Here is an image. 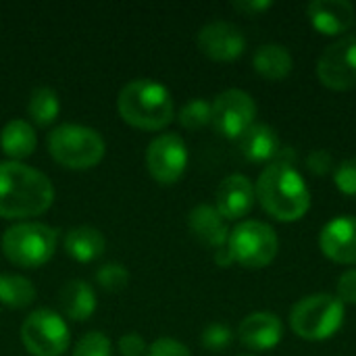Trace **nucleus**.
I'll return each instance as SVG.
<instances>
[{
  "mask_svg": "<svg viewBox=\"0 0 356 356\" xmlns=\"http://www.w3.org/2000/svg\"><path fill=\"white\" fill-rule=\"evenodd\" d=\"M54 202L52 181L19 161L0 163V217L29 219L46 213Z\"/></svg>",
  "mask_w": 356,
  "mask_h": 356,
  "instance_id": "1",
  "label": "nucleus"
},
{
  "mask_svg": "<svg viewBox=\"0 0 356 356\" xmlns=\"http://www.w3.org/2000/svg\"><path fill=\"white\" fill-rule=\"evenodd\" d=\"M254 190L263 211L282 223L300 221L311 209V190L296 167L269 163L261 171Z\"/></svg>",
  "mask_w": 356,
  "mask_h": 356,
  "instance_id": "2",
  "label": "nucleus"
},
{
  "mask_svg": "<svg viewBox=\"0 0 356 356\" xmlns=\"http://www.w3.org/2000/svg\"><path fill=\"white\" fill-rule=\"evenodd\" d=\"M117 108L123 121L138 129L159 131L173 121L171 92L154 79L129 81L119 92Z\"/></svg>",
  "mask_w": 356,
  "mask_h": 356,
  "instance_id": "3",
  "label": "nucleus"
},
{
  "mask_svg": "<svg viewBox=\"0 0 356 356\" xmlns=\"http://www.w3.org/2000/svg\"><path fill=\"white\" fill-rule=\"evenodd\" d=\"M346 317V307L334 294H311L300 298L290 311L292 332L309 342L334 338Z\"/></svg>",
  "mask_w": 356,
  "mask_h": 356,
  "instance_id": "4",
  "label": "nucleus"
},
{
  "mask_svg": "<svg viewBox=\"0 0 356 356\" xmlns=\"http://www.w3.org/2000/svg\"><path fill=\"white\" fill-rule=\"evenodd\" d=\"M104 150L102 136L86 125L65 123L48 136L50 156L67 169H92L102 161Z\"/></svg>",
  "mask_w": 356,
  "mask_h": 356,
  "instance_id": "5",
  "label": "nucleus"
},
{
  "mask_svg": "<svg viewBox=\"0 0 356 356\" xmlns=\"http://www.w3.org/2000/svg\"><path fill=\"white\" fill-rule=\"evenodd\" d=\"M58 242V232L44 223L25 221L8 227L2 236V252L4 257L23 269H38L46 265Z\"/></svg>",
  "mask_w": 356,
  "mask_h": 356,
  "instance_id": "6",
  "label": "nucleus"
},
{
  "mask_svg": "<svg viewBox=\"0 0 356 356\" xmlns=\"http://www.w3.org/2000/svg\"><path fill=\"white\" fill-rule=\"evenodd\" d=\"M227 248L238 265L246 269H263L277 257L280 238L271 225L250 219L238 223L229 232Z\"/></svg>",
  "mask_w": 356,
  "mask_h": 356,
  "instance_id": "7",
  "label": "nucleus"
},
{
  "mask_svg": "<svg viewBox=\"0 0 356 356\" xmlns=\"http://www.w3.org/2000/svg\"><path fill=\"white\" fill-rule=\"evenodd\" d=\"M69 327L65 319L48 309H38L21 325V342L33 356H60L69 348Z\"/></svg>",
  "mask_w": 356,
  "mask_h": 356,
  "instance_id": "8",
  "label": "nucleus"
},
{
  "mask_svg": "<svg viewBox=\"0 0 356 356\" xmlns=\"http://www.w3.org/2000/svg\"><path fill=\"white\" fill-rule=\"evenodd\" d=\"M213 117L211 123L217 134L229 140H238L250 125H254L257 117V102L244 90H225L213 102Z\"/></svg>",
  "mask_w": 356,
  "mask_h": 356,
  "instance_id": "9",
  "label": "nucleus"
},
{
  "mask_svg": "<svg viewBox=\"0 0 356 356\" xmlns=\"http://www.w3.org/2000/svg\"><path fill=\"white\" fill-rule=\"evenodd\" d=\"M317 77L334 92L356 88V35H342L321 52L317 60Z\"/></svg>",
  "mask_w": 356,
  "mask_h": 356,
  "instance_id": "10",
  "label": "nucleus"
},
{
  "mask_svg": "<svg viewBox=\"0 0 356 356\" xmlns=\"http://www.w3.org/2000/svg\"><path fill=\"white\" fill-rule=\"evenodd\" d=\"M188 167V146L177 134H161L146 148V169L161 186L175 184Z\"/></svg>",
  "mask_w": 356,
  "mask_h": 356,
  "instance_id": "11",
  "label": "nucleus"
},
{
  "mask_svg": "<svg viewBox=\"0 0 356 356\" xmlns=\"http://www.w3.org/2000/svg\"><path fill=\"white\" fill-rule=\"evenodd\" d=\"M198 48L204 56L219 60V63H229L236 60L244 54L246 50V35L244 31L229 23V21H213L207 23L198 31Z\"/></svg>",
  "mask_w": 356,
  "mask_h": 356,
  "instance_id": "12",
  "label": "nucleus"
},
{
  "mask_svg": "<svg viewBox=\"0 0 356 356\" xmlns=\"http://www.w3.org/2000/svg\"><path fill=\"white\" fill-rule=\"evenodd\" d=\"M319 248L334 263L356 265V215L327 221L319 234Z\"/></svg>",
  "mask_w": 356,
  "mask_h": 356,
  "instance_id": "13",
  "label": "nucleus"
},
{
  "mask_svg": "<svg viewBox=\"0 0 356 356\" xmlns=\"http://www.w3.org/2000/svg\"><path fill=\"white\" fill-rule=\"evenodd\" d=\"M215 200V209L225 221H240L252 211L257 202V190L246 175L234 173L219 184Z\"/></svg>",
  "mask_w": 356,
  "mask_h": 356,
  "instance_id": "14",
  "label": "nucleus"
},
{
  "mask_svg": "<svg viewBox=\"0 0 356 356\" xmlns=\"http://www.w3.org/2000/svg\"><path fill=\"white\" fill-rule=\"evenodd\" d=\"M238 336H240V342L248 350L269 353L282 342L284 325L277 315L259 311V313H250L248 317H244V321L238 327Z\"/></svg>",
  "mask_w": 356,
  "mask_h": 356,
  "instance_id": "15",
  "label": "nucleus"
},
{
  "mask_svg": "<svg viewBox=\"0 0 356 356\" xmlns=\"http://www.w3.org/2000/svg\"><path fill=\"white\" fill-rule=\"evenodd\" d=\"M311 25L323 35L346 33L355 23V6L348 0H313L307 6Z\"/></svg>",
  "mask_w": 356,
  "mask_h": 356,
  "instance_id": "16",
  "label": "nucleus"
},
{
  "mask_svg": "<svg viewBox=\"0 0 356 356\" xmlns=\"http://www.w3.org/2000/svg\"><path fill=\"white\" fill-rule=\"evenodd\" d=\"M240 152L250 163H273L277 152L282 150V142L277 131L267 123H254L250 125L240 138H238Z\"/></svg>",
  "mask_w": 356,
  "mask_h": 356,
  "instance_id": "17",
  "label": "nucleus"
},
{
  "mask_svg": "<svg viewBox=\"0 0 356 356\" xmlns=\"http://www.w3.org/2000/svg\"><path fill=\"white\" fill-rule=\"evenodd\" d=\"M188 225H190V232L194 234V238L200 240L204 246H211L217 250L227 244V238H229L227 221L211 204L194 207L188 217Z\"/></svg>",
  "mask_w": 356,
  "mask_h": 356,
  "instance_id": "18",
  "label": "nucleus"
},
{
  "mask_svg": "<svg viewBox=\"0 0 356 356\" xmlns=\"http://www.w3.org/2000/svg\"><path fill=\"white\" fill-rule=\"evenodd\" d=\"M252 67L261 77L269 81H282L292 73L294 58L290 50L282 44H263L252 56Z\"/></svg>",
  "mask_w": 356,
  "mask_h": 356,
  "instance_id": "19",
  "label": "nucleus"
},
{
  "mask_svg": "<svg viewBox=\"0 0 356 356\" xmlns=\"http://www.w3.org/2000/svg\"><path fill=\"white\" fill-rule=\"evenodd\" d=\"M104 246H106V242H104L102 232L92 225L73 227V229H69V234L65 238V250L77 263L96 261L98 257H102Z\"/></svg>",
  "mask_w": 356,
  "mask_h": 356,
  "instance_id": "20",
  "label": "nucleus"
},
{
  "mask_svg": "<svg viewBox=\"0 0 356 356\" xmlns=\"http://www.w3.org/2000/svg\"><path fill=\"white\" fill-rule=\"evenodd\" d=\"M60 309L73 321H86L96 311V292L90 284L73 280L60 290Z\"/></svg>",
  "mask_w": 356,
  "mask_h": 356,
  "instance_id": "21",
  "label": "nucleus"
},
{
  "mask_svg": "<svg viewBox=\"0 0 356 356\" xmlns=\"http://www.w3.org/2000/svg\"><path fill=\"white\" fill-rule=\"evenodd\" d=\"M0 146H2V152L15 161L27 159L35 150V131L27 121L13 119L4 125L0 134Z\"/></svg>",
  "mask_w": 356,
  "mask_h": 356,
  "instance_id": "22",
  "label": "nucleus"
},
{
  "mask_svg": "<svg viewBox=\"0 0 356 356\" xmlns=\"http://www.w3.org/2000/svg\"><path fill=\"white\" fill-rule=\"evenodd\" d=\"M35 300L33 284L23 275H0V302L10 309H25Z\"/></svg>",
  "mask_w": 356,
  "mask_h": 356,
  "instance_id": "23",
  "label": "nucleus"
},
{
  "mask_svg": "<svg viewBox=\"0 0 356 356\" xmlns=\"http://www.w3.org/2000/svg\"><path fill=\"white\" fill-rule=\"evenodd\" d=\"M58 113H60V102L52 88L42 86L31 92V98L27 104V115L33 119V123L46 127L56 121Z\"/></svg>",
  "mask_w": 356,
  "mask_h": 356,
  "instance_id": "24",
  "label": "nucleus"
},
{
  "mask_svg": "<svg viewBox=\"0 0 356 356\" xmlns=\"http://www.w3.org/2000/svg\"><path fill=\"white\" fill-rule=\"evenodd\" d=\"M213 117V108L211 102H207L204 98H192L190 102H186L177 115V121L186 127V129H200L204 125L211 123Z\"/></svg>",
  "mask_w": 356,
  "mask_h": 356,
  "instance_id": "25",
  "label": "nucleus"
},
{
  "mask_svg": "<svg viewBox=\"0 0 356 356\" xmlns=\"http://www.w3.org/2000/svg\"><path fill=\"white\" fill-rule=\"evenodd\" d=\"M73 356H113V344L106 334L90 332L77 342Z\"/></svg>",
  "mask_w": 356,
  "mask_h": 356,
  "instance_id": "26",
  "label": "nucleus"
},
{
  "mask_svg": "<svg viewBox=\"0 0 356 356\" xmlns=\"http://www.w3.org/2000/svg\"><path fill=\"white\" fill-rule=\"evenodd\" d=\"M96 282L106 292H121L129 282V271L119 263H108L96 271Z\"/></svg>",
  "mask_w": 356,
  "mask_h": 356,
  "instance_id": "27",
  "label": "nucleus"
},
{
  "mask_svg": "<svg viewBox=\"0 0 356 356\" xmlns=\"http://www.w3.org/2000/svg\"><path fill=\"white\" fill-rule=\"evenodd\" d=\"M200 340H202V346H204L207 350H211V353H221V350H225V348L232 344L234 332H232L227 325H223V323H211L209 327H204Z\"/></svg>",
  "mask_w": 356,
  "mask_h": 356,
  "instance_id": "28",
  "label": "nucleus"
},
{
  "mask_svg": "<svg viewBox=\"0 0 356 356\" xmlns=\"http://www.w3.org/2000/svg\"><path fill=\"white\" fill-rule=\"evenodd\" d=\"M334 184L338 192H342L344 196L356 198V156L346 159L334 167Z\"/></svg>",
  "mask_w": 356,
  "mask_h": 356,
  "instance_id": "29",
  "label": "nucleus"
},
{
  "mask_svg": "<svg viewBox=\"0 0 356 356\" xmlns=\"http://www.w3.org/2000/svg\"><path fill=\"white\" fill-rule=\"evenodd\" d=\"M146 356H192L188 346H184L181 342L173 340V338H159L150 344V348L146 350Z\"/></svg>",
  "mask_w": 356,
  "mask_h": 356,
  "instance_id": "30",
  "label": "nucleus"
},
{
  "mask_svg": "<svg viewBox=\"0 0 356 356\" xmlns=\"http://www.w3.org/2000/svg\"><path fill=\"white\" fill-rule=\"evenodd\" d=\"M336 296L342 305H356V269H348L338 277Z\"/></svg>",
  "mask_w": 356,
  "mask_h": 356,
  "instance_id": "31",
  "label": "nucleus"
},
{
  "mask_svg": "<svg viewBox=\"0 0 356 356\" xmlns=\"http://www.w3.org/2000/svg\"><path fill=\"white\" fill-rule=\"evenodd\" d=\"M334 156L330 150H313L309 156H307V169L313 173V175H327L330 171H334Z\"/></svg>",
  "mask_w": 356,
  "mask_h": 356,
  "instance_id": "32",
  "label": "nucleus"
},
{
  "mask_svg": "<svg viewBox=\"0 0 356 356\" xmlns=\"http://www.w3.org/2000/svg\"><path fill=\"white\" fill-rule=\"evenodd\" d=\"M146 350H148L146 340L136 332L125 334L119 340V353L123 356H146Z\"/></svg>",
  "mask_w": 356,
  "mask_h": 356,
  "instance_id": "33",
  "label": "nucleus"
},
{
  "mask_svg": "<svg viewBox=\"0 0 356 356\" xmlns=\"http://www.w3.org/2000/svg\"><path fill=\"white\" fill-rule=\"evenodd\" d=\"M232 6L246 17H259L265 10H269L273 6V2H269V0H236Z\"/></svg>",
  "mask_w": 356,
  "mask_h": 356,
  "instance_id": "34",
  "label": "nucleus"
},
{
  "mask_svg": "<svg viewBox=\"0 0 356 356\" xmlns=\"http://www.w3.org/2000/svg\"><path fill=\"white\" fill-rule=\"evenodd\" d=\"M215 263H217L219 267H229V265L236 263L234 257H232V252H229V248H227V244L215 250Z\"/></svg>",
  "mask_w": 356,
  "mask_h": 356,
  "instance_id": "35",
  "label": "nucleus"
},
{
  "mask_svg": "<svg viewBox=\"0 0 356 356\" xmlns=\"http://www.w3.org/2000/svg\"><path fill=\"white\" fill-rule=\"evenodd\" d=\"M238 356H254V355H238Z\"/></svg>",
  "mask_w": 356,
  "mask_h": 356,
  "instance_id": "36",
  "label": "nucleus"
}]
</instances>
